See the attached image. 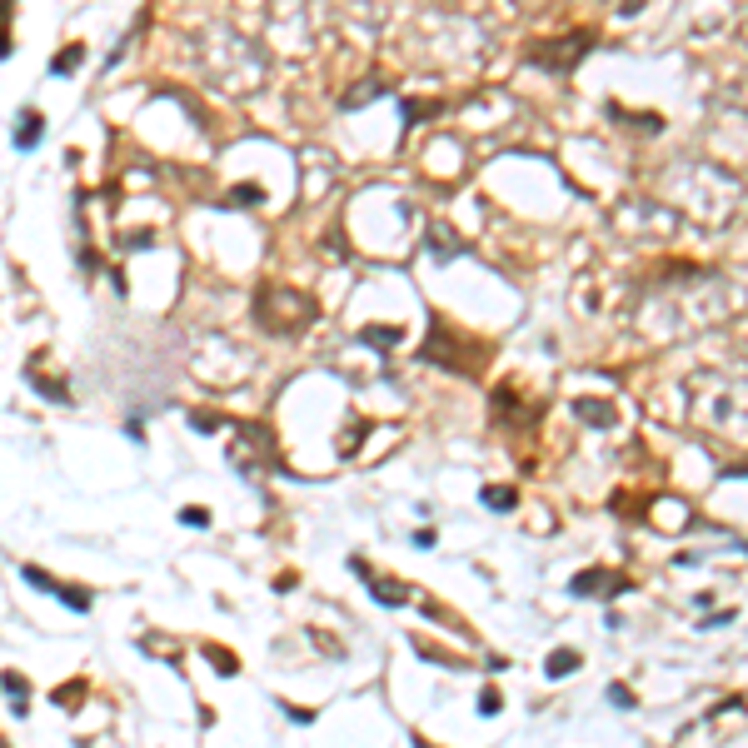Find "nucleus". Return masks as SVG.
<instances>
[{
	"mask_svg": "<svg viewBox=\"0 0 748 748\" xmlns=\"http://www.w3.org/2000/svg\"><path fill=\"white\" fill-rule=\"evenodd\" d=\"M180 519H185V524H200V529L210 524V514H205V509H180Z\"/></svg>",
	"mask_w": 748,
	"mask_h": 748,
	"instance_id": "39448f33",
	"label": "nucleus"
},
{
	"mask_svg": "<svg viewBox=\"0 0 748 748\" xmlns=\"http://www.w3.org/2000/svg\"><path fill=\"white\" fill-rule=\"evenodd\" d=\"M80 45H70V50H60L55 60H50V75H70V70H80Z\"/></svg>",
	"mask_w": 748,
	"mask_h": 748,
	"instance_id": "f03ea898",
	"label": "nucleus"
},
{
	"mask_svg": "<svg viewBox=\"0 0 748 748\" xmlns=\"http://www.w3.org/2000/svg\"><path fill=\"white\" fill-rule=\"evenodd\" d=\"M484 504L489 509H514V489H484Z\"/></svg>",
	"mask_w": 748,
	"mask_h": 748,
	"instance_id": "7ed1b4c3",
	"label": "nucleus"
},
{
	"mask_svg": "<svg viewBox=\"0 0 748 748\" xmlns=\"http://www.w3.org/2000/svg\"><path fill=\"white\" fill-rule=\"evenodd\" d=\"M40 130H45V120H40L36 110H20V125H15V150L40 145Z\"/></svg>",
	"mask_w": 748,
	"mask_h": 748,
	"instance_id": "f257e3e1",
	"label": "nucleus"
},
{
	"mask_svg": "<svg viewBox=\"0 0 748 748\" xmlns=\"http://www.w3.org/2000/svg\"><path fill=\"white\" fill-rule=\"evenodd\" d=\"M609 699H614L618 708H623V703H634V699H629V689H623V683H614V689H609Z\"/></svg>",
	"mask_w": 748,
	"mask_h": 748,
	"instance_id": "423d86ee",
	"label": "nucleus"
},
{
	"mask_svg": "<svg viewBox=\"0 0 748 748\" xmlns=\"http://www.w3.org/2000/svg\"><path fill=\"white\" fill-rule=\"evenodd\" d=\"M574 669H579V659H574V653H559V659L549 664V678H564V673H574Z\"/></svg>",
	"mask_w": 748,
	"mask_h": 748,
	"instance_id": "20e7f679",
	"label": "nucleus"
}]
</instances>
